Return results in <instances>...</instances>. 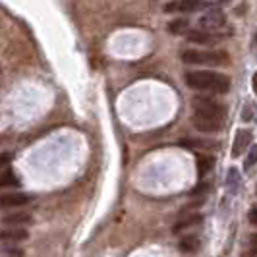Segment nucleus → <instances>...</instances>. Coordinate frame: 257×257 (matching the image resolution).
Returning a JSON list of instances; mask_svg holds the SVG:
<instances>
[{"mask_svg":"<svg viewBox=\"0 0 257 257\" xmlns=\"http://www.w3.org/2000/svg\"><path fill=\"white\" fill-rule=\"evenodd\" d=\"M255 163H257V145H251V149H249V153H247V159H245V163H244L245 170H249Z\"/></svg>","mask_w":257,"mask_h":257,"instance_id":"obj_18","label":"nucleus"},{"mask_svg":"<svg viewBox=\"0 0 257 257\" xmlns=\"http://www.w3.org/2000/svg\"><path fill=\"white\" fill-rule=\"evenodd\" d=\"M251 143V132L249 130H240L236 132L234 145H232V157H240L247 149V145Z\"/></svg>","mask_w":257,"mask_h":257,"instance_id":"obj_8","label":"nucleus"},{"mask_svg":"<svg viewBox=\"0 0 257 257\" xmlns=\"http://www.w3.org/2000/svg\"><path fill=\"white\" fill-rule=\"evenodd\" d=\"M2 222L8 224V226H16V228H18L20 224L31 222V215H29V213H8V215L2 217Z\"/></svg>","mask_w":257,"mask_h":257,"instance_id":"obj_13","label":"nucleus"},{"mask_svg":"<svg viewBox=\"0 0 257 257\" xmlns=\"http://www.w3.org/2000/svg\"><path fill=\"white\" fill-rule=\"evenodd\" d=\"M8 257H22V251H16V253L12 251V253H10Z\"/></svg>","mask_w":257,"mask_h":257,"instance_id":"obj_26","label":"nucleus"},{"mask_svg":"<svg viewBox=\"0 0 257 257\" xmlns=\"http://www.w3.org/2000/svg\"><path fill=\"white\" fill-rule=\"evenodd\" d=\"M195 167H197V176L203 178V176H207L211 172V168L215 167V159L209 157V155H197Z\"/></svg>","mask_w":257,"mask_h":257,"instance_id":"obj_12","label":"nucleus"},{"mask_svg":"<svg viewBox=\"0 0 257 257\" xmlns=\"http://www.w3.org/2000/svg\"><path fill=\"white\" fill-rule=\"evenodd\" d=\"M207 190H209V184H207V182H201L199 186H195L192 190V195H203Z\"/></svg>","mask_w":257,"mask_h":257,"instance_id":"obj_20","label":"nucleus"},{"mask_svg":"<svg viewBox=\"0 0 257 257\" xmlns=\"http://www.w3.org/2000/svg\"><path fill=\"white\" fill-rule=\"evenodd\" d=\"M238 180H240L238 172H236L234 168H230V172H228V184H232V186H236V184H238Z\"/></svg>","mask_w":257,"mask_h":257,"instance_id":"obj_23","label":"nucleus"},{"mask_svg":"<svg viewBox=\"0 0 257 257\" xmlns=\"http://www.w3.org/2000/svg\"><path fill=\"white\" fill-rule=\"evenodd\" d=\"M188 27H190V22L180 18V20H174V22L168 24V31H170L172 35H184V33H190Z\"/></svg>","mask_w":257,"mask_h":257,"instance_id":"obj_16","label":"nucleus"},{"mask_svg":"<svg viewBox=\"0 0 257 257\" xmlns=\"http://www.w3.org/2000/svg\"><path fill=\"white\" fill-rule=\"evenodd\" d=\"M192 122L199 132H205V134L219 132V130L224 126V120H219V118H207V116H197V114H193Z\"/></svg>","mask_w":257,"mask_h":257,"instance_id":"obj_6","label":"nucleus"},{"mask_svg":"<svg viewBox=\"0 0 257 257\" xmlns=\"http://www.w3.org/2000/svg\"><path fill=\"white\" fill-rule=\"evenodd\" d=\"M27 230H24V228H16V226H12V228H2L0 230V240L2 242H10V244H18V242H24V240H27Z\"/></svg>","mask_w":257,"mask_h":257,"instance_id":"obj_10","label":"nucleus"},{"mask_svg":"<svg viewBox=\"0 0 257 257\" xmlns=\"http://www.w3.org/2000/svg\"><path fill=\"white\" fill-rule=\"evenodd\" d=\"M29 201H31V195H27V193H0V207L2 209L27 205Z\"/></svg>","mask_w":257,"mask_h":257,"instance_id":"obj_7","label":"nucleus"},{"mask_svg":"<svg viewBox=\"0 0 257 257\" xmlns=\"http://www.w3.org/2000/svg\"><path fill=\"white\" fill-rule=\"evenodd\" d=\"M249 220H251L253 224H257V209H251V213H249Z\"/></svg>","mask_w":257,"mask_h":257,"instance_id":"obj_24","label":"nucleus"},{"mask_svg":"<svg viewBox=\"0 0 257 257\" xmlns=\"http://www.w3.org/2000/svg\"><path fill=\"white\" fill-rule=\"evenodd\" d=\"M253 116H255V108H253V104H245L244 112H242V118L247 122V120H251Z\"/></svg>","mask_w":257,"mask_h":257,"instance_id":"obj_19","label":"nucleus"},{"mask_svg":"<svg viewBox=\"0 0 257 257\" xmlns=\"http://www.w3.org/2000/svg\"><path fill=\"white\" fill-rule=\"evenodd\" d=\"M224 24H226L224 12H222L220 8H211V10H207V12L199 18L197 27H199L201 31H211V33H215V31L220 29Z\"/></svg>","mask_w":257,"mask_h":257,"instance_id":"obj_4","label":"nucleus"},{"mask_svg":"<svg viewBox=\"0 0 257 257\" xmlns=\"http://www.w3.org/2000/svg\"><path fill=\"white\" fill-rule=\"evenodd\" d=\"M255 45H257V37H255Z\"/></svg>","mask_w":257,"mask_h":257,"instance_id":"obj_27","label":"nucleus"},{"mask_svg":"<svg viewBox=\"0 0 257 257\" xmlns=\"http://www.w3.org/2000/svg\"><path fill=\"white\" fill-rule=\"evenodd\" d=\"M201 220H203V217H201L199 213L184 215V217H182V219L174 224L172 232H174V234H180L182 230H188V228H192V226H195V224H201Z\"/></svg>","mask_w":257,"mask_h":257,"instance_id":"obj_11","label":"nucleus"},{"mask_svg":"<svg viewBox=\"0 0 257 257\" xmlns=\"http://www.w3.org/2000/svg\"><path fill=\"white\" fill-rule=\"evenodd\" d=\"M193 114L197 116H207V118H219L224 120L226 118V106L217 103L215 99L209 97H193Z\"/></svg>","mask_w":257,"mask_h":257,"instance_id":"obj_3","label":"nucleus"},{"mask_svg":"<svg viewBox=\"0 0 257 257\" xmlns=\"http://www.w3.org/2000/svg\"><path fill=\"white\" fill-rule=\"evenodd\" d=\"M180 58L186 64H203V66H228L230 56L224 51H184Z\"/></svg>","mask_w":257,"mask_h":257,"instance_id":"obj_2","label":"nucleus"},{"mask_svg":"<svg viewBox=\"0 0 257 257\" xmlns=\"http://www.w3.org/2000/svg\"><path fill=\"white\" fill-rule=\"evenodd\" d=\"M209 6L207 0H176V2H168L165 6V12H180V14H192L199 12V10H205Z\"/></svg>","mask_w":257,"mask_h":257,"instance_id":"obj_5","label":"nucleus"},{"mask_svg":"<svg viewBox=\"0 0 257 257\" xmlns=\"http://www.w3.org/2000/svg\"><path fill=\"white\" fill-rule=\"evenodd\" d=\"M220 35L217 33H211V31H201V29H195L188 33V41L190 43H197V45H211V43H217L220 41Z\"/></svg>","mask_w":257,"mask_h":257,"instance_id":"obj_9","label":"nucleus"},{"mask_svg":"<svg viewBox=\"0 0 257 257\" xmlns=\"http://www.w3.org/2000/svg\"><path fill=\"white\" fill-rule=\"evenodd\" d=\"M199 245H201L199 238L193 236V234H190V236H184V238H182L178 247H180V251H184V253H193V251L199 249Z\"/></svg>","mask_w":257,"mask_h":257,"instance_id":"obj_14","label":"nucleus"},{"mask_svg":"<svg viewBox=\"0 0 257 257\" xmlns=\"http://www.w3.org/2000/svg\"><path fill=\"white\" fill-rule=\"evenodd\" d=\"M12 161V155L10 153H2L0 155V168L4 170V168H8V163Z\"/></svg>","mask_w":257,"mask_h":257,"instance_id":"obj_22","label":"nucleus"},{"mask_svg":"<svg viewBox=\"0 0 257 257\" xmlns=\"http://www.w3.org/2000/svg\"><path fill=\"white\" fill-rule=\"evenodd\" d=\"M14 186H20L18 174L10 168L0 170V188H14Z\"/></svg>","mask_w":257,"mask_h":257,"instance_id":"obj_15","label":"nucleus"},{"mask_svg":"<svg viewBox=\"0 0 257 257\" xmlns=\"http://www.w3.org/2000/svg\"><path fill=\"white\" fill-rule=\"evenodd\" d=\"M249 255H257V234H251L249 238Z\"/></svg>","mask_w":257,"mask_h":257,"instance_id":"obj_21","label":"nucleus"},{"mask_svg":"<svg viewBox=\"0 0 257 257\" xmlns=\"http://www.w3.org/2000/svg\"><path fill=\"white\" fill-rule=\"evenodd\" d=\"M251 87H253V91H255V95H257V72L253 74V79H251Z\"/></svg>","mask_w":257,"mask_h":257,"instance_id":"obj_25","label":"nucleus"},{"mask_svg":"<svg viewBox=\"0 0 257 257\" xmlns=\"http://www.w3.org/2000/svg\"><path fill=\"white\" fill-rule=\"evenodd\" d=\"M180 147H186V149H211L215 145L209 142H203V140H197V138H188V140H182Z\"/></svg>","mask_w":257,"mask_h":257,"instance_id":"obj_17","label":"nucleus"},{"mask_svg":"<svg viewBox=\"0 0 257 257\" xmlns=\"http://www.w3.org/2000/svg\"><path fill=\"white\" fill-rule=\"evenodd\" d=\"M186 83L188 87L195 91H215V93H228L230 91V79L224 74L209 72V70H199V72H188L186 74Z\"/></svg>","mask_w":257,"mask_h":257,"instance_id":"obj_1","label":"nucleus"}]
</instances>
